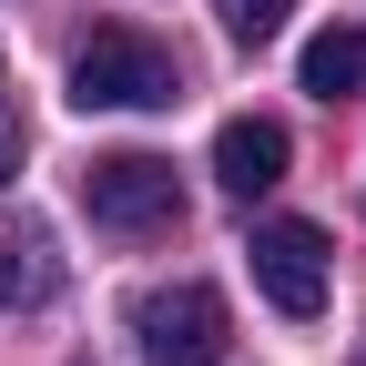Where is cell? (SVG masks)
<instances>
[{
	"instance_id": "7",
	"label": "cell",
	"mask_w": 366,
	"mask_h": 366,
	"mask_svg": "<svg viewBox=\"0 0 366 366\" xmlns=\"http://www.w3.org/2000/svg\"><path fill=\"white\" fill-rule=\"evenodd\" d=\"M214 11H224V31H234L244 51H264V41L285 31V11H295V0H214Z\"/></svg>"
},
{
	"instance_id": "4",
	"label": "cell",
	"mask_w": 366,
	"mask_h": 366,
	"mask_svg": "<svg viewBox=\"0 0 366 366\" xmlns=\"http://www.w3.org/2000/svg\"><path fill=\"white\" fill-rule=\"evenodd\" d=\"M244 254H254V285H264L274 315H315V305H326V234H315V224L274 214V224H254Z\"/></svg>"
},
{
	"instance_id": "8",
	"label": "cell",
	"mask_w": 366,
	"mask_h": 366,
	"mask_svg": "<svg viewBox=\"0 0 366 366\" xmlns=\"http://www.w3.org/2000/svg\"><path fill=\"white\" fill-rule=\"evenodd\" d=\"M11 163H21V112H11V92H0V183H11Z\"/></svg>"
},
{
	"instance_id": "5",
	"label": "cell",
	"mask_w": 366,
	"mask_h": 366,
	"mask_svg": "<svg viewBox=\"0 0 366 366\" xmlns=\"http://www.w3.org/2000/svg\"><path fill=\"white\" fill-rule=\"evenodd\" d=\"M285 163H295V143H285V122H274V112H234V122L214 132V183H224V194H244V204L274 194Z\"/></svg>"
},
{
	"instance_id": "9",
	"label": "cell",
	"mask_w": 366,
	"mask_h": 366,
	"mask_svg": "<svg viewBox=\"0 0 366 366\" xmlns=\"http://www.w3.org/2000/svg\"><path fill=\"white\" fill-rule=\"evenodd\" d=\"M0 295H11V254H0Z\"/></svg>"
},
{
	"instance_id": "6",
	"label": "cell",
	"mask_w": 366,
	"mask_h": 366,
	"mask_svg": "<svg viewBox=\"0 0 366 366\" xmlns=\"http://www.w3.org/2000/svg\"><path fill=\"white\" fill-rule=\"evenodd\" d=\"M305 92H315V102H346V92H366V31H315L305 41Z\"/></svg>"
},
{
	"instance_id": "2",
	"label": "cell",
	"mask_w": 366,
	"mask_h": 366,
	"mask_svg": "<svg viewBox=\"0 0 366 366\" xmlns=\"http://www.w3.org/2000/svg\"><path fill=\"white\" fill-rule=\"evenodd\" d=\"M224 336H234V315H224L214 285H153L143 305H132V346H143V366H224Z\"/></svg>"
},
{
	"instance_id": "1",
	"label": "cell",
	"mask_w": 366,
	"mask_h": 366,
	"mask_svg": "<svg viewBox=\"0 0 366 366\" xmlns=\"http://www.w3.org/2000/svg\"><path fill=\"white\" fill-rule=\"evenodd\" d=\"M71 102L81 112H173L183 102V61L163 51V41L112 21V31H92L71 51Z\"/></svg>"
},
{
	"instance_id": "3",
	"label": "cell",
	"mask_w": 366,
	"mask_h": 366,
	"mask_svg": "<svg viewBox=\"0 0 366 366\" xmlns=\"http://www.w3.org/2000/svg\"><path fill=\"white\" fill-rule=\"evenodd\" d=\"M81 204H92V224H102V234H163V224L183 214V183H173L163 153H92Z\"/></svg>"
}]
</instances>
